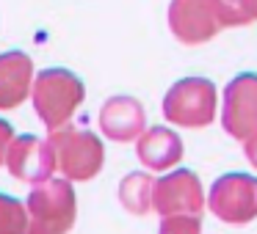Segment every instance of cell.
Instances as JSON below:
<instances>
[{"label": "cell", "mask_w": 257, "mask_h": 234, "mask_svg": "<svg viewBox=\"0 0 257 234\" xmlns=\"http://www.w3.org/2000/svg\"><path fill=\"white\" fill-rule=\"evenodd\" d=\"M158 234H202L199 215H169L161 220Z\"/></svg>", "instance_id": "cell-16"}, {"label": "cell", "mask_w": 257, "mask_h": 234, "mask_svg": "<svg viewBox=\"0 0 257 234\" xmlns=\"http://www.w3.org/2000/svg\"><path fill=\"white\" fill-rule=\"evenodd\" d=\"M12 140H14V130H12V124L0 118V166L6 162V152H9V146H12Z\"/></svg>", "instance_id": "cell-17"}, {"label": "cell", "mask_w": 257, "mask_h": 234, "mask_svg": "<svg viewBox=\"0 0 257 234\" xmlns=\"http://www.w3.org/2000/svg\"><path fill=\"white\" fill-rule=\"evenodd\" d=\"M28 206L14 196L0 193V234H28Z\"/></svg>", "instance_id": "cell-14"}, {"label": "cell", "mask_w": 257, "mask_h": 234, "mask_svg": "<svg viewBox=\"0 0 257 234\" xmlns=\"http://www.w3.org/2000/svg\"><path fill=\"white\" fill-rule=\"evenodd\" d=\"M166 17L172 34L183 44L210 42L224 28L221 0H172Z\"/></svg>", "instance_id": "cell-6"}, {"label": "cell", "mask_w": 257, "mask_h": 234, "mask_svg": "<svg viewBox=\"0 0 257 234\" xmlns=\"http://www.w3.org/2000/svg\"><path fill=\"white\" fill-rule=\"evenodd\" d=\"M6 168L14 179L28 184H42L53 179L50 174L56 171V160L50 144L36 135H17L6 152Z\"/></svg>", "instance_id": "cell-9"}, {"label": "cell", "mask_w": 257, "mask_h": 234, "mask_svg": "<svg viewBox=\"0 0 257 234\" xmlns=\"http://www.w3.org/2000/svg\"><path fill=\"white\" fill-rule=\"evenodd\" d=\"M207 206L218 220L243 226L257 218V176L251 174H224L213 182Z\"/></svg>", "instance_id": "cell-5"}, {"label": "cell", "mask_w": 257, "mask_h": 234, "mask_svg": "<svg viewBox=\"0 0 257 234\" xmlns=\"http://www.w3.org/2000/svg\"><path fill=\"white\" fill-rule=\"evenodd\" d=\"M136 154L147 171H169L183 160V140L169 127H150L136 144Z\"/></svg>", "instance_id": "cell-12"}, {"label": "cell", "mask_w": 257, "mask_h": 234, "mask_svg": "<svg viewBox=\"0 0 257 234\" xmlns=\"http://www.w3.org/2000/svg\"><path fill=\"white\" fill-rule=\"evenodd\" d=\"M28 234H67L75 226L78 201L69 179H47L28 193Z\"/></svg>", "instance_id": "cell-3"}, {"label": "cell", "mask_w": 257, "mask_h": 234, "mask_svg": "<svg viewBox=\"0 0 257 234\" xmlns=\"http://www.w3.org/2000/svg\"><path fill=\"white\" fill-rule=\"evenodd\" d=\"M31 96H34L36 116L53 132L69 124L75 110L83 105L86 88L78 74H72L69 69H45L36 74Z\"/></svg>", "instance_id": "cell-1"}, {"label": "cell", "mask_w": 257, "mask_h": 234, "mask_svg": "<svg viewBox=\"0 0 257 234\" xmlns=\"http://www.w3.org/2000/svg\"><path fill=\"white\" fill-rule=\"evenodd\" d=\"M100 130L105 138L124 144V140H136L144 135L147 130V113L136 96H111L105 105L100 108Z\"/></svg>", "instance_id": "cell-10"}, {"label": "cell", "mask_w": 257, "mask_h": 234, "mask_svg": "<svg viewBox=\"0 0 257 234\" xmlns=\"http://www.w3.org/2000/svg\"><path fill=\"white\" fill-rule=\"evenodd\" d=\"M224 28L232 25H249L257 20V0H221Z\"/></svg>", "instance_id": "cell-15"}, {"label": "cell", "mask_w": 257, "mask_h": 234, "mask_svg": "<svg viewBox=\"0 0 257 234\" xmlns=\"http://www.w3.org/2000/svg\"><path fill=\"white\" fill-rule=\"evenodd\" d=\"M34 61L20 50L0 56V110H14L34 88Z\"/></svg>", "instance_id": "cell-11"}, {"label": "cell", "mask_w": 257, "mask_h": 234, "mask_svg": "<svg viewBox=\"0 0 257 234\" xmlns=\"http://www.w3.org/2000/svg\"><path fill=\"white\" fill-rule=\"evenodd\" d=\"M221 124L238 140H249L257 132V74L246 72L227 83Z\"/></svg>", "instance_id": "cell-8"}, {"label": "cell", "mask_w": 257, "mask_h": 234, "mask_svg": "<svg viewBox=\"0 0 257 234\" xmlns=\"http://www.w3.org/2000/svg\"><path fill=\"white\" fill-rule=\"evenodd\" d=\"M205 206L202 182L194 171H172L166 176L155 179V193H152V210L161 218L169 215H199Z\"/></svg>", "instance_id": "cell-7"}, {"label": "cell", "mask_w": 257, "mask_h": 234, "mask_svg": "<svg viewBox=\"0 0 257 234\" xmlns=\"http://www.w3.org/2000/svg\"><path fill=\"white\" fill-rule=\"evenodd\" d=\"M47 144L53 149L56 168L69 182H89L102 171L105 149H102V140L89 130L67 124L61 130H53Z\"/></svg>", "instance_id": "cell-2"}, {"label": "cell", "mask_w": 257, "mask_h": 234, "mask_svg": "<svg viewBox=\"0 0 257 234\" xmlns=\"http://www.w3.org/2000/svg\"><path fill=\"white\" fill-rule=\"evenodd\" d=\"M163 116L177 127L199 130L216 118V86L205 78H183L163 96Z\"/></svg>", "instance_id": "cell-4"}, {"label": "cell", "mask_w": 257, "mask_h": 234, "mask_svg": "<svg viewBox=\"0 0 257 234\" xmlns=\"http://www.w3.org/2000/svg\"><path fill=\"white\" fill-rule=\"evenodd\" d=\"M243 152H246V160L257 168V132L251 135L249 140H243Z\"/></svg>", "instance_id": "cell-18"}, {"label": "cell", "mask_w": 257, "mask_h": 234, "mask_svg": "<svg viewBox=\"0 0 257 234\" xmlns=\"http://www.w3.org/2000/svg\"><path fill=\"white\" fill-rule=\"evenodd\" d=\"M152 193H155V179L144 171L127 174L119 182V201H122V206L139 218L152 210Z\"/></svg>", "instance_id": "cell-13"}]
</instances>
